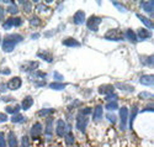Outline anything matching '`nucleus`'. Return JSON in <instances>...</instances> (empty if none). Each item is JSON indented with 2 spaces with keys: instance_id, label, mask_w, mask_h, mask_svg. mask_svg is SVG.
Returning <instances> with one entry per match:
<instances>
[{
  "instance_id": "1",
  "label": "nucleus",
  "mask_w": 154,
  "mask_h": 147,
  "mask_svg": "<svg viewBox=\"0 0 154 147\" xmlns=\"http://www.w3.org/2000/svg\"><path fill=\"white\" fill-rule=\"evenodd\" d=\"M22 36L19 35V34H12V35H8L4 41H3V51L4 52H12L15 48V46L22 41Z\"/></svg>"
},
{
  "instance_id": "2",
  "label": "nucleus",
  "mask_w": 154,
  "mask_h": 147,
  "mask_svg": "<svg viewBox=\"0 0 154 147\" xmlns=\"http://www.w3.org/2000/svg\"><path fill=\"white\" fill-rule=\"evenodd\" d=\"M127 121H128V109L126 106H122L120 109V129L122 131L127 129Z\"/></svg>"
},
{
  "instance_id": "3",
  "label": "nucleus",
  "mask_w": 154,
  "mask_h": 147,
  "mask_svg": "<svg viewBox=\"0 0 154 147\" xmlns=\"http://www.w3.org/2000/svg\"><path fill=\"white\" fill-rule=\"evenodd\" d=\"M88 123H89V119H88V116H85V115H82V114H79L78 116H76V129H78L80 132H85V130H86V126H88Z\"/></svg>"
},
{
  "instance_id": "4",
  "label": "nucleus",
  "mask_w": 154,
  "mask_h": 147,
  "mask_svg": "<svg viewBox=\"0 0 154 147\" xmlns=\"http://www.w3.org/2000/svg\"><path fill=\"white\" fill-rule=\"evenodd\" d=\"M101 21H102V19L99 18V16H91L90 19H88L86 26H88V29L90 31H97L99 30V25L101 24Z\"/></svg>"
},
{
  "instance_id": "5",
  "label": "nucleus",
  "mask_w": 154,
  "mask_h": 147,
  "mask_svg": "<svg viewBox=\"0 0 154 147\" xmlns=\"http://www.w3.org/2000/svg\"><path fill=\"white\" fill-rule=\"evenodd\" d=\"M43 131V127H42V124L41 123H35L31 127V131H30V135L33 140H37L38 137L41 136V133Z\"/></svg>"
},
{
  "instance_id": "6",
  "label": "nucleus",
  "mask_w": 154,
  "mask_h": 147,
  "mask_svg": "<svg viewBox=\"0 0 154 147\" xmlns=\"http://www.w3.org/2000/svg\"><path fill=\"white\" fill-rule=\"evenodd\" d=\"M105 38L106 40H110V41H122V40H125L123 38V35L119 30H111V31H109L105 35Z\"/></svg>"
},
{
  "instance_id": "7",
  "label": "nucleus",
  "mask_w": 154,
  "mask_h": 147,
  "mask_svg": "<svg viewBox=\"0 0 154 147\" xmlns=\"http://www.w3.org/2000/svg\"><path fill=\"white\" fill-rule=\"evenodd\" d=\"M6 85H8V88H9L10 90H17V89H20L21 85H22V81H21L20 77H14V78H11L10 81L8 82Z\"/></svg>"
},
{
  "instance_id": "8",
  "label": "nucleus",
  "mask_w": 154,
  "mask_h": 147,
  "mask_svg": "<svg viewBox=\"0 0 154 147\" xmlns=\"http://www.w3.org/2000/svg\"><path fill=\"white\" fill-rule=\"evenodd\" d=\"M66 130H67V124L64 120H58L57 121V126H56V133L58 137H64L66 135Z\"/></svg>"
},
{
  "instance_id": "9",
  "label": "nucleus",
  "mask_w": 154,
  "mask_h": 147,
  "mask_svg": "<svg viewBox=\"0 0 154 147\" xmlns=\"http://www.w3.org/2000/svg\"><path fill=\"white\" fill-rule=\"evenodd\" d=\"M85 19H86V16H85V12L83 10L76 11L73 16V21L75 25H83L85 22Z\"/></svg>"
},
{
  "instance_id": "10",
  "label": "nucleus",
  "mask_w": 154,
  "mask_h": 147,
  "mask_svg": "<svg viewBox=\"0 0 154 147\" xmlns=\"http://www.w3.org/2000/svg\"><path fill=\"white\" fill-rule=\"evenodd\" d=\"M139 83L142 85H147V87H153L154 84V77L152 74H147V75H142L139 78Z\"/></svg>"
},
{
  "instance_id": "11",
  "label": "nucleus",
  "mask_w": 154,
  "mask_h": 147,
  "mask_svg": "<svg viewBox=\"0 0 154 147\" xmlns=\"http://www.w3.org/2000/svg\"><path fill=\"white\" fill-rule=\"evenodd\" d=\"M102 115H104V108L101 105L95 106V109L93 111V120L94 121H100L102 119Z\"/></svg>"
},
{
  "instance_id": "12",
  "label": "nucleus",
  "mask_w": 154,
  "mask_h": 147,
  "mask_svg": "<svg viewBox=\"0 0 154 147\" xmlns=\"http://www.w3.org/2000/svg\"><path fill=\"white\" fill-rule=\"evenodd\" d=\"M62 43L67 47H80V42L76 41V40L73 37H67L66 40H63Z\"/></svg>"
},
{
  "instance_id": "13",
  "label": "nucleus",
  "mask_w": 154,
  "mask_h": 147,
  "mask_svg": "<svg viewBox=\"0 0 154 147\" xmlns=\"http://www.w3.org/2000/svg\"><path fill=\"white\" fill-rule=\"evenodd\" d=\"M8 143H9V147H19V143H17V139H16L15 132L10 131V132L8 133Z\"/></svg>"
},
{
  "instance_id": "14",
  "label": "nucleus",
  "mask_w": 154,
  "mask_h": 147,
  "mask_svg": "<svg viewBox=\"0 0 154 147\" xmlns=\"http://www.w3.org/2000/svg\"><path fill=\"white\" fill-rule=\"evenodd\" d=\"M136 35H137V38H138V40H148V38L152 37L150 31L147 30V29H139Z\"/></svg>"
},
{
  "instance_id": "15",
  "label": "nucleus",
  "mask_w": 154,
  "mask_h": 147,
  "mask_svg": "<svg viewBox=\"0 0 154 147\" xmlns=\"http://www.w3.org/2000/svg\"><path fill=\"white\" fill-rule=\"evenodd\" d=\"M139 6L142 8V10H144L146 12H149V14H152L153 9H154V2H140L139 3Z\"/></svg>"
},
{
  "instance_id": "16",
  "label": "nucleus",
  "mask_w": 154,
  "mask_h": 147,
  "mask_svg": "<svg viewBox=\"0 0 154 147\" xmlns=\"http://www.w3.org/2000/svg\"><path fill=\"white\" fill-rule=\"evenodd\" d=\"M45 132H46V136H47V137L52 136V132H53V119H52V117H48V119H47Z\"/></svg>"
},
{
  "instance_id": "17",
  "label": "nucleus",
  "mask_w": 154,
  "mask_h": 147,
  "mask_svg": "<svg viewBox=\"0 0 154 147\" xmlns=\"http://www.w3.org/2000/svg\"><path fill=\"white\" fill-rule=\"evenodd\" d=\"M32 105H33V98L29 95V97H26V98H23V100H22V103H21V109L29 110Z\"/></svg>"
},
{
  "instance_id": "18",
  "label": "nucleus",
  "mask_w": 154,
  "mask_h": 147,
  "mask_svg": "<svg viewBox=\"0 0 154 147\" xmlns=\"http://www.w3.org/2000/svg\"><path fill=\"white\" fill-rule=\"evenodd\" d=\"M113 90H115V87L113 85H109V84L101 85L99 88V93L102 94V95H109V94H111V93H113Z\"/></svg>"
},
{
  "instance_id": "19",
  "label": "nucleus",
  "mask_w": 154,
  "mask_h": 147,
  "mask_svg": "<svg viewBox=\"0 0 154 147\" xmlns=\"http://www.w3.org/2000/svg\"><path fill=\"white\" fill-rule=\"evenodd\" d=\"M115 88H119L120 90H123V91H127V93H132L134 91V87L133 85H130V84H123V83H116L113 85Z\"/></svg>"
},
{
  "instance_id": "20",
  "label": "nucleus",
  "mask_w": 154,
  "mask_h": 147,
  "mask_svg": "<svg viewBox=\"0 0 154 147\" xmlns=\"http://www.w3.org/2000/svg\"><path fill=\"white\" fill-rule=\"evenodd\" d=\"M136 16H137L140 21H142V22L144 24V26H146L147 29H149V30H152V29H153V22H152L148 18H146V16H143V15H140V14H136Z\"/></svg>"
},
{
  "instance_id": "21",
  "label": "nucleus",
  "mask_w": 154,
  "mask_h": 147,
  "mask_svg": "<svg viewBox=\"0 0 154 147\" xmlns=\"http://www.w3.org/2000/svg\"><path fill=\"white\" fill-rule=\"evenodd\" d=\"M53 113H54V109H52V108H45V109H41L37 114H38V116H40V117H49Z\"/></svg>"
},
{
  "instance_id": "22",
  "label": "nucleus",
  "mask_w": 154,
  "mask_h": 147,
  "mask_svg": "<svg viewBox=\"0 0 154 147\" xmlns=\"http://www.w3.org/2000/svg\"><path fill=\"white\" fill-rule=\"evenodd\" d=\"M126 38H128V41H131L132 43H134V42H137V41H138L136 32H134L133 30H131V29L126 30Z\"/></svg>"
},
{
  "instance_id": "23",
  "label": "nucleus",
  "mask_w": 154,
  "mask_h": 147,
  "mask_svg": "<svg viewBox=\"0 0 154 147\" xmlns=\"http://www.w3.org/2000/svg\"><path fill=\"white\" fill-rule=\"evenodd\" d=\"M64 141H66V145L67 146H73L74 145V142H75V137H74V135L72 132H68V133H66L64 135Z\"/></svg>"
},
{
  "instance_id": "24",
  "label": "nucleus",
  "mask_w": 154,
  "mask_h": 147,
  "mask_svg": "<svg viewBox=\"0 0 154 147\" xmlns=\"http://www.w3.org/2000/svg\"><path fill=\"white\" fill-rule=\"evenodd\" d=\"M137 113H138V106H137V105H133V106H132L131 116H128V117H130V127H131V129L133 127V121H134V117L137 116Z\"/></svg>"
},
{
  "instance_id": "25",
  "label": "nucleus",
  "mask_w": 154,
  "mask_h": 147,
  "mask_svg": "<svg viewBox=\"0 0 154 147\" xmlns=\"http://www.w3.org/2000/svg\"><path fill=\"white\" fill-rule=\"evenodd\" d=\"M20 109H21V108H20L19 105H15V106H6V108H5V111H6L8 114L15 115V114H19Z\"/></svg>"
},
{
  "instance_id": "26",
  "label": "nucleus",
  "mask_w": 154,
  "mask_h": 147,
  "mask_svg": "<svg viewBox=\"0 0 154 147\" xmlns=\"http://www.w3.org/2000/svg\"><path fill=\"white\" fill-rule=\"evenodd\" d=\"M66 87H67V84L58 83V82H54V83H51V84H49V88L53 89V90H63Z\"/></svg>"
},
{
  "instance_id": "27",
  "label": "nucleus",
  "mask_w": 154,
  "mask_h": 147,
  "mask_svg": "<svg viewBox=\"0 0 154 147\" xmlns=\"http://www.w3.org/2000/svg\"><path fill=\"white\" fill-rule=\"evenodd\" d=\"M22 121H25V116H22L20 114H15V115H12V117H11V123H14V124L22 123Z\"/></svg>"
},
{
  "instance_id": "28",
  "label": "nucleus",
  "mask_w": 154,
  "mask_h": 147,
  "mask_svg": "<svg viewBox=\"0 0 154 147\" xmlns=\"http://www.w3.org/2000/svg\"><path fill=\"white\" fill-rule=\"evenodd\" d=\"M19 4H21L23 6V11L25 12H30L32 10V4L30 2H19Z\"/></svg>"
},
{
  "instance_id": "29",
  "label": "nucleus",
  "mask_w": 154,
  "mask_h": 147,
  "mask_svg": "<svg viewBox=\"0 0 154 147\" xmlns=\"http://www.w3.org/2000/svg\"><path fill=\"white\" fill-rule=\"evenodd\" d=\"M105 108H106L107 110H110V111H112V110H116V109H119L117 101H109V103L106 104V106H105Z\"/></svg>"
},
{
  "instance_id": "30",
  "label": "nucleus",
  "mask_w": 154,
  "mask_h": 147,
  "mask_svg": "<svg viewBox=\"0 0 154 147\" xmlns=\"http://www.w3.org/2000/svg\"><path fill=\"white\" fill-rule=\"evenodd\" d=\"M12 26H14V20H12V18H11V19H8V20L3 24V29H4V30H10Z\"/></svg>"
},
{
  "instance_id": "31",
  "label": "nucleus",
  "mask_w": 154,
  "mask_h": 147,
  "mask_svg": "<svg viewBox=\"0 0 154 147\" xmlns=\"http://www.w3.org/2000/svg\"><path fill=\"white\" fill-rule=\"evenodd\" d=\"M30 25L33 26V27H37V26H40V25H41V20L38 19L37 16H33V18L30 19Z\"/></svg>"
},
{
  "instance_id": "32",
  "label": "nucleus",
  "mask_w": 154,
  "mask_h": 147,
  "mask_svg": "<svg viewBox=\"0 0 154 147\" xmlns=\"http://www.w3.org/2000/svg\"><path fill=\"white\" fill-rule=\"evenodd\" d=\"M138 98L139 99H152L153 98V94L152 93H148V91H142L138 94Z\"/></svg>"
},
{
  "instance_id": "33",
  "label": "nucleus",
  "mask_w": 154,
  "mask_h": 147,
  "mask_svg": "<svg viewBox=\"0 0 154 147\" xmlns=\"http://www.w3.org/2000/svg\"><path fill=\"white\" fill-rule=\"evenodd\" d=\"M8 12H10V14H17V12H19V9H17L15 3L10 4V6L8 8Z\"/></svg>"
},
{
  "instance_id": "34",
  "label": "nucleus",
  "mask_w": 154,
  "mask_h": 147,
  "mask_svg": "<svg viewBox=\"0 0 154 147\" xmlns=\"http://www.w3.org/2000/svg\"><path fill=\"white\" fill-rule=\"evenodd\" d=\"M38 57H40V58H42V59H45V61H47V62H49V63L53 61L52 56L47 55V53H38Z\"/></svg>"
},
{
  "instance_id": "35",
  "label": "nucleus",
  "mask_w": 154,
  "mask_h": 147,
  "mask_svg": "<svg viewBox=\"0 0 154 147\" xmlns=\"http://www.w3.org/2000/svg\"><path fill=\"white\" fill-rule=\"evenodd\" d=\"M21 147H30L29 136H22V139H21Z\"/></svg>"
},
{
  "instance_id": "36",
  "label": "nucleus",
  "mask_w": 154,
  "mask_h": 147,
  "mask_svg": "<svg viewBox=\"0 0 154 147\" xmlns=\"http://www.w3.org/2000/svg\"><path fill=\"white\" fill-rule=\"evenodd\" d=\"M117 98H119V97H117L116 94H113V93H111V94L106 95V98H105V99H106L107 101H116V100H117Z\"/></svg>"
},
{
  "instance_id": "37",
  "label": "nucleus",
  "mask_w": 154,
  "mask_h": 147,
  "mask_svg": "<svg viewBox=\"0 0 154 147\" xmlns=\"http://www.w3.org/2000/svg\"><path fill=\"white\" fill-rule=\"evenodd\" d=\"M0 147H6V141H5L4 132H0Z\"/></svg>"
},
{
  "instance_id": "38",
  "label": "nucleus",
  "mask_w": 154,
  "mask_h": 147,
  "mask_svg": "<svg viewBox=\"0 0 154 147\" xmlns=\"http://www.w3.org/2000/svg\"><path fill=\"white\" fill-rule=\"evenodd\" d=\"M153 59H154V57H153V56L146 57V59L143 61V63H144V64H148L149 67H153Z\"/></svg>"
},
{
  "instance_id": "39",
  "label": "nucleus",
  "mask_w": 154,
  "mask_h": 147,
  "mask_svg": "<svg viewBox=\"0 0 154 147\" xmlns=\"http://www.w3.org/2000/svg\"><path fill=\"white\" fill-rule=\"evenodd\" d=\"M12 20H14V26H16V27H19V26L22 25L21 18H12Z\"/></svg>"
},
{
  "instance_id": "40",
  "label": "nucleus",
  "mask_w": 154,
  "mask_h": 147,
  "mask_svg": "<svg viewBox=\"0 0 154 147\" xmlns=\"http://www.w3.org/2000/svg\"><path fill=\"white\" fill-rule=\"evenodd\" d=\"M112 4H113L115 6H116V8H119V10H120V11H122V12H126V11H127V10H126V8H125L123 5H121L120 3H116V2H113Z\"/></svg>"
},
{
  "instance_id": "41",
  "label": "nucleus",
  "mask_w": 154,
  "mask_h": 147,
  "mask_svg": "<svg viewBox=\"0 0 154 147\" xmlns=\"http://www.w3.org/2000/svg\"><path fill=\"white\" fill-rule=\"evenodd\" d=\"M93 110H91V108H84V109H82V111H80V114L82 115H85V116H88L89 114H90Z\"/></svg>"
},
{
  "instance_id": "42",
  "label": "nucleus",
  "mask_w": 154,
  "mask_h": 147,
  "mask_svg": "<svg viewBox=\"0 0 154 147\" xmlns=\"http://www.w3.org/2000/svg\"><path fill=\"white\" fill-rule=\"evenodd\" d=\"M107 120H109L110 123L115 124V123H116V116H115L113 114H107Z\"/></svg>"
},
{
  "instance_id": "43",
  "label": "nucleus",
  "mask_w": 154,
  "mask_h": 147,
  "mask_svg": "<svg viewBox=\"0 0 154 147\" xmlns=\"http://www.w3.org/2000/svg\"><path fill=\"white\" fill-rule=\"evenodd\" d=\"M8 121V115L4 113H0V123H6Z\"/></svg>"
},
{
  "instance_id": "44",
  "label": "nucleus",
  "mask_w": 154,
  "mask_h": 147,
  "mask_svg": "<svg viewBox=\"0 0 154 147\" xmlns=\"http://www.w3.org/2000/svg\"><path fill=\"white\" fill-rule=\"evenodd\" d=\"M47 9H48V8H46V6L42 5V4L37 5V10H38V11H47Z\"/></svg>"
},
{
  "instance_id": "45",
  "label": "nucleus",
  "mask_w": 154,
  "mask_h": 147,
  "mask_svg": "<svg viewBox=\"0 0 154 147\" xmlns=\"http://www.w3.org/2000/svg\"><path fill=\"white\" fill-rule=\"evenodd\" d=\"M53 75H54V78H56V79H58V81H62V79H63V75H62V74H59L58 72H54V73H53Z\"/></svg>"
},
{
  "instance_id": "46",
  "label": "nucleus",
  "mask_w": 154,
  "mask_h": 147,
  "mask_svg": "<svg viewBox=\"0 0 154 147\" xmlns=\"http://www.w3.org/2000/svg\"><path fill=\"white\" fill-rule=\"evenodd\" d=\"M4 9L3 8H0V21H3V19H4Z\"/></svg>"
},
{
  "instance_id": "47",
  "label": "nucleus",
  "mask_w": 154,
  "mask_h": 147,
  "mask_svg": "<svg viewBox=\"0 0 154 147\" xmlns=\"http://www.w3.org/2000/svg\"><path fill=\"white\" fill-rule=\"evenodd\" d=\"M6 88H8V85H6V84H0V91H5V90H6Z\"/></svg>"
},
{
  "instance_id": "48",
  "label": "nucleus",
  "mask_w": 154,
  "mask_h": 147,
  "mask_svg": "<svg viewBox=\"0 0 154 147\" xmlns=\"http://www.w3.org/2000/svg\"><path fill=\"white\" fill-rule=\"evenodd\" d=\"M2 100H4V101H12V100H14V99H12L11 97H5V98H3Z\"/></svg>"
},
{
  "instance_id": "49",
  "label": "nucleus",
  "mask_w": 154,
  "mask_h": 147,
  "mask_svg": "<svg viewBox=\"0 0 154 147\" xmlns=\"http://www.w3.org/2000/svg\"><path fill=\"white\" fill-rule=\"evenodd\" d=\"M40 37V34H32L31 35V38H33V40H36V38H38Z\"/></svg>"
},
{
  "instance_id": "50",
  "label": "nucleus",
  "mask_w": 154,
  "mask_h": 147,
  "mask_svg": "<svg viewBox=\"0 0 154 147\" xmlns=\"http://www.w3.org/2000/svg\"><path fill=\"white\" fill-rule=\"evenodd\" d=\"M0 73H3V74H10V69H4V71H0Z\"/></svg>"
},
{
  "instance_id": "51",
  "label": "nucleus",
  "mask_w": 154,
  "mask_h": 147,
  "mask_svg": "<svg viewBox=\"0 0 154 147\" xmlns=\"http://www.w3.org/2000/svg\"><path fill=\"white\" fill-rule=\"evenodd\" d=\"M0 41H2V36H0Z\"/></svg>"
},
{
  "instance_id": "52",
  "label": "nucleus",
  "mask_w": 154,
  "mask_h": 147,
  "mask_svg": "<svg viewBox=\"0 0 154 147\" xmlns=\"http://www.w3.org/2000/svg\"><path fill=\"white\" fill-rule=\"evenodd\" d=\"M0 101H2V98H0Z\"/></svg>"
}]
</instances>
